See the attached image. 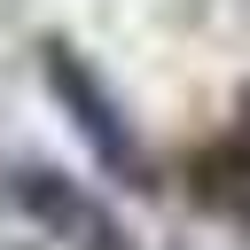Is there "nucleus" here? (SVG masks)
Instances as JSON below:
<instances>
[{
	"label": "nucleus",
	"mask_w": 250,
	"mask_h": 250,
	"mask_svg": "<svg viewBox=\"0 0 250 250\" xmlns=\"http://www.w3.org/2000/svg\"><path fill=\"white\" fill-rule=\"evenodd\" d=\"M188 188H195V203H211L227 219H250V125L227 133L219 148H203L188 164Z\"/></svg>",
	"instance_id": "7ed1b4c3"
},
{
	"label": "nucleus",
	"mask_w": 250,
	"mask_h": 250,
	"mask_svg": "<svg viewBox=\"0 0 250 250\" xmlns=\"http://www.w3.org/2000/svg\"><path fill=\"white\" fill-rule=\"evenodd\" d=\"M0 250H125V234L86 188L23 164L0 180Z\"/></svg>",
	"instance_id": "f257e3e1"
},
{
	"label": "nucleus",
	"mask_w": 250,
	"mask_h": 250,
	"mask_svg": "<svg viewBox=\"0 0 250 250\" xmlns=\"http://www.w3.org/2000/svg\"><path fill=\"white\" fill-rule=\"evenodd\" d=\"M39 70H47V94L70 109V125L86 133V148L109 164V172H141V148H133V125L117 109V94L94 78V62L70 47V39H47L39 47Z\"/></svg>",
	"instance_id": "f03ea898"
}]
</instances>
